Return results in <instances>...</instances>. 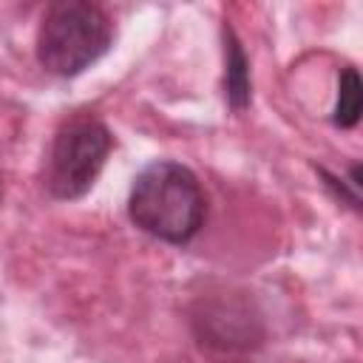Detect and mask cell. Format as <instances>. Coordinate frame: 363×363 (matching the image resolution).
<instances>
[{
  "label": "cell",
  "mask_w": 363,
  "mask_h": 363,
  "mask_svg": "<svg viewBox=\"0 0 363 363\" xmlns=\"http://www.w3.org/2000/svg\"><path fill=\"white\" fill-rule=\"evenodd\" d=\"M133 227L173 247L190 244L207 221V196L199 176L173 159L145 164L128 193Z\"/></svg>",
  "instance_id": "1"
},
{
  "label": "cell",
  "mask_w": 363,
  "mask_h": 363,
  "mask_svg": "<svg viewBox=\"0 0 363 363\" xmlns=\"http://www.w3.org/2000/svg\"><path fill=\"white\" fill-rule=\"evenodd\" d=\"M113 45L108 11L88 0L51 3L40 20L34 54L45 74L71 79L99 62Z\"/></svg>",
  "instance_id": "2"
},
{
  "label": "cell",
  "mask_w": 363,
  "mask_h": 363,
  "mask_svg": "<svg viewBox=\"0 0 363 363\" xmlns=\"http://www.w3.org/2000/svg\"><path fill=\"white\" fill-rule=\"evenodd\" d=\"M113 147L111 128L94 113H74L65 119L48 147L43 167V190L54 201L82 199L99 179Z\"/></svg>",
  "instance_id": "3"
},
{
  "label": "cell",
  "mask_w": 363,
  "mask_h": 363,
  "mask_svg": "<svg viewBox=\"0 0 363 363\" xmlns=\"http://www.w3.org/2000/svg\"><path fill=\"white\" fill-rule=\"evenodd\" d=\"M193 337L221 354L255 352L267 337V323L258 303L247 292H207L199 295L190 306Z\"/></svg>",
  "instance_id": "4"
},
{
  "label": "cell",
  "mask_w": 363,
  "mask_h": 363,
  "mask_svg": "<svg viewBox=\"0 0 363 363\" xmlns=\"http://www.w3.org/2000/svg\"><path fill=\"white\" fill-rule=\"evenodd\" d=\"M221 45H224V99L233 113H244L252 102V74H250V57L230 23L221 26Z\"/></svg>",
  "instance_id": "5"
},
{
  "label": "cell",
  "mask_w": 363,
  "mask_h": 363,
  "mask_svg": "<svg viewBox=\"0 0 363 363\" xmlns=\"http://www.w3.org/2000/svg\"><path fill=\"white\" fill-rule=\"evenodd\" d=\"M360 111H363L360 74H357L354 65H346L337 77V96H335V108H332V125L349 130L360 122Z\"/></svg>",
  "instance_id": "6"
},
{
  "label": "cell",
  "mask_w": 363,
  "mask_h": 363,
  "mask_svg": "<svg viewBox=\"0 0 363 363\" xmlns=\"http://www.w3.org/2000/svg\"><path fill=\"white\" fill-rule=\"evenodd\" d=\"M318 176L323 179V187L346 207H352L354 213H360V164L354 162L349 167V176H335L326 167H318Z\"/></svg>",
  "instance_id": "7"
},
{
  "label": "cell",
  "mask_w": 363,
  "mask_h": 363,
  "mask_svg": "<svg viewBox=\"0 0 363 363\" xmlns=\"http://www.w3.org/2000/svg\"><path fill=\"white\" fill-rule=\"evenodd\" d=\"M0 193H3V190H0Z\"/></svg>",
  "instance_id": "8"
}]
</instances>
